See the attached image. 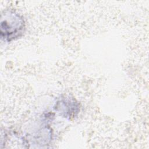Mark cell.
I'll return each mask as SVG.
<instances>
[{"instance_id": "obj_1", "label": "cell", "mask_w": 149, "mask_h": 149, "mask_svg": "<svg viewBox=\"0 0 149 149\" xmlns=\"http://www.w3.org/2000/svg\"><path fill=\"white\" fill-rule=\"evenodd\" d=\"M1 28L2 38L10 41L19 37L23 32L24 22L17 15H6L4 18L2 17Z\"/></svg>"}]
</instances>
